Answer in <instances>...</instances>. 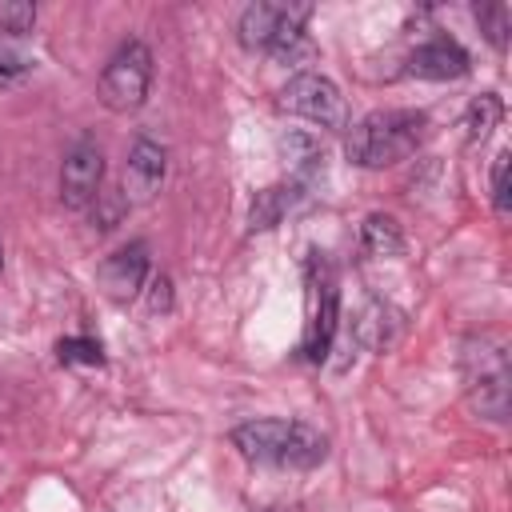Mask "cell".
I'll return each mask as SVG.
<instances>
[{"label":"cell","mask_w":512,"mask_h":512,"mask_svg":"<svg viewBox=\"0 0 512 512\" xmlns=\"http://www.w3.org/2000/svg\"><path fill=\"white\" fill-rule=\"evenodd\" d=\"M424 132H428V116L424 112L384 108V112H368L360 124L348 128L344 152L360 168H388V164L408 160L420 148Z\"/></svg>","instance_id":"cell-1"},{"label":"cell","mask_w":512,"mask_h":512,"mask_svg":"<svg viewBox=\"0 0 512 512\" xmlns=\"http://www.w3.org/2000/svg\"><path fill=\"white\" fill-rule=\"evenodd\" d=\"M232 444L272 468H316L328 456V436L300 420H248L232 428Z\"/></svg>","instance_id":"cell-2"},{"label":"cell","mask_w":512,"mask_h":512,"mask_svg":"<svg viewBox=\"0 0 512 512\" xmlns=\"http://www.w3.org/2000/svg\"><path fill=\"white\" fill-rule=\"evenodd\" d=\"M460 380L472 412L484 420L500 424L508 416V396H512V368H508V344L492 332L468 336L460 348Z\"/></svg>","instance_id":"cell-3"},{"label":"cell","mask_w":512,"mask_h":512,"mask_svg":"<svg viewBox=\"0 0 512 512\" xmlns=\"http://www.w3.org/2000/svg\"><path fill=\"white\" fill-rule=\"evenodd\" d=\"M312 16V4H280V0H260L248 4L236 20V36L252 52H272L276 60H292L296 52H308L304 44V24Z\"/></svg>","instance_id":"cell-4"},{"label":"cell","mask_w":512,"mask_h":512,"mask_svg":"<svg viewBox=\"0 0 512 512\" xmlns=\"http://www.w3.org/2000/svg\"><path fill=\"white\" fill-rule=\"evenodd\" d=\"M152 84V52L140 40H128L100 72V104L112 112H136Z\"/></svg>","instance_id":"cell-5"},{"label":"cell","mask_w":512,"mask_h":512,"mask_svg":"<svg viewBox=\"0 0 512 512\" xmlns=\"http://www.w3.org/2000/svg\"><path fill=\"white\" fill-rule=\"evenodd\" d=\"M280 108L292 112V116H304V120H312L320 128H344L348 124V108H344L340 88L320 72L292 76L280 88Z\"/></svg>","instance_id":"cell-6"},{"label":"cell","mask_w":512,"mask_h":512,"mask_svg":"<svg viewBox=\"0 0 512 512\" xmlns=\"http://www.w3.org/2000/svg\"><path fill=\"white\" fill-rule=\"evenodd\" d=\"M336 316H340V292H336V276L328 268V260H312L308 264V328H304V356L308 360H324L336 336Z\"/></svg>","instance_id":"cell-7"},{"label":"cell","mask_w":512,"mask_h":512,"mask_svg":"<svg viewBox=\"0 0 512 512\" xmlns=\"http://www.w3.org/2000/svg\"><path fill=\"white\" fill-rule=\"evenodd\" d=\"M100 180H104V152L92 136H80L60 164V200L68 208H88L100 196Z\"/></svg>","instance_id":"cell-8"},{"label":"cell","mask_w":512,"mask_h":512,"mask_svg":"<svg viewBox=\"0 0 512 512\" xmlns=\"http://www.w3.org/2000/svg\"><path fill=\"white\" fill-rule=\"evenodd\" d=\"M164 172H168V152H164L156 140L140 136V140L128 148V160H124V184H120L124 204H144V200H152V196L160 192V184H164Z\"/></svg>","instance_id":"cell-9"},{"label":"cell","mask_w":512,"mask_h":512,"mask_svg":"<svg viewBox=\"0 0 512 512\" xmlns=\"http://www.w3.org/2000/svg\"><path fill=\"white\" fill-rule=\"evenodd\" d=\"M96 276H100V288H104L112 300L128 304V300L144 288V280H148V244L132 240V244L116 248V252L100 264Z\"/></svg>","instance_id":"cell-10"},{"label":"cell","mask_w":512,"mask_h":512,"mask_svg":"<svg viewBox=\"0 0 512 512\" xmlns=\"http://www.w3.org/2000/svg\"><path fill=\"white\" fill-rule=\"evenodd\" d=\"M408 72L420 76V80H456V76L468 72V52H464L456 40L440 36V40L420 44V48L408 56Z\"/></svg>","instance_id":"cell-11"},{"label":"cell","mask_w":512,"mask_h":512,"mask_svg":"<svg viewBox=\"0 0 512 512\" xmlns=\"http://www.w3.org/2000/svg\"><path fill=\"white\" fill-rule=\"evenodd\" d=\"M400 324H404V316L388 300H364V308L356 312V324H352V340L372 352H384L400 336Z\"/></svg>","instance_id":"cell-12"},{"label":"cell","mask_w":512,"mask_h":512,"mask_svg":"<svg viewBox=\"0 0 512 512\" xmlns=\"http://www.w3.org/2000/svg\"><path fill=\"white\" fill-rule=\"evenodd\" d=\"M300 196H304V184L300 180H292V184H276V188H264V192H256V200H252V212H248V228L252 232H264V228H276L296 204H300Z\"/></svg>","instance_id":"cell-13"},{"label":"cell","mask_w":512,"mask_h":512,"mask_svg":"<svg viewBox=\"0 0 512 512\" xmlns=\"http://www.w3.org/2000/svg\"><path fill=\"white\" fill-rule=\"evenodd\" d=\"M360 248L368 256H400L404 252V236H400V224L384 212H372L364 224H360Z\"/></svg>","instance_id":"cell-14"},{"label":"cell","mask_w":512,"mask_h":512,"mask_svg":"<svg viewBox=\"0 0 512 512\" xmlns=\"http://www.w3.org/2000/svg\"><path fill=\"white\" fill-rule=\"evenodd\" d=\"M500 116H504V104H500V96H492V92L476 96V100L468 104V116H464V128H468V144H484V140L492 136V128L500 124Z\"/></svg>","instance_id":"cell-15"},{"label":"cell","mask_w":512,"mask_h":512,"mask_svg":"<svg viewBox=\"0 0 512 512\" xmlns=\"http://www.w3.org/2000/svg\"><path fill=\"white\" fill-rule=\"evenodd\" d=\"M508 20V4H476V24L500 52L508 48Z\"/></svg>","instance_id":"cell-16"},{"label":"cell","mask_w":512,"mask_h":512,"mask_svg":"<svg viewBox=\"0 0 512 512\" xmlns=\"http://www.w3.org/2000/svg\"><path fill=\"white\" fill-rule=\"evenodd\" d=\"M32 24H36V4H28V0H4L0 4V32L4 36H24V32H32Z\"/></svg>","instance_id":"cell-17"},{"label":"cell","mask_w":512,"mask_h":512,"mask_svg":"<svg viewBox=\"0 0 512 512\" xmlns=\"http://www.w3.org/2000/svg\"><path fill=\"white\" fill-rule=\"evenodd\" d=\"M56 356H60V364H104V352H100V344L96 340H88V336H68V340H60L56 344Z\"/></svg>","instance_id":"cell-18"},{"label":"cell","mask_w":512,"mask_h":512,"mask_svg":"<svg viewBox=\"0 0 512 512\" xmlns=\"http://www.w3.org/2000/svg\"><path fill=\"white\" fill-rule=\"evenodd\" d=\"M508 152H496L492 160V208L496 216H508Z\"/></svg>","instance_id":"cell-19"},{"label":"cell","mask_w":512,"mask_h":512,"mask_svg":"<svg viewBox=\"0 0 512 512\" xmlns=\"http://www.w3.org/2000/svg\"><path fill=\"white\" fill-rule=\"evenodd\" d=\"M148 296H152V312H168L172 308V280L168 276H156Z\"/></svg>","instance_id":"cell-20"},{"label":"cell","mask_w":512,"mask_h":512,"mask_svg":"<svg viewBox=\"0 0 512 512\" xmlns=\"http://www.w3.org/2000/svg\"><path fill=\"white\" fill-rule=\"evenodd\" d=\"M24 72H28V60H24V56H12V52L0 56V84L16 80V76H24Z\"/></svg>","instance_id":"cell-21"},{"label":"cell","mask_w":512,"mask_h":512,"mask_svg":"<svg viewBox=\"0 0 512 512\" xmlns=\"http://www.w3.org/2000/svg\"><path fill=\"white\" fill-rule=\"evenodd\" d=\"M264 512H292V508H264Z\"/></svg>","instance_id":"cell-22"},{"label":"cell","mask_w":512,"mask_h":512,"mask_svg":"<svg viewBox=\"0 0 512 512\" xmlns=\"http://www.w3.org/2000/svg\"><path fill=\"white\" fill-rule=\"evenodd\" d=\"M0 264H4V248H0Z\"/></svg>","instance_id":"cell-23"}]
</instances>
